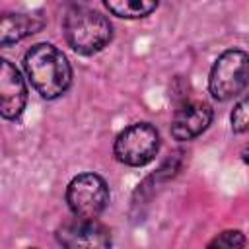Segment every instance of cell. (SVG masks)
Instances as JSON below:
<instances>
[{"mask_svg": "<svg viewBox=\"0 0 249 249\" xmlns=\"http://www.w3.org/2000/svg\"><path fill=\"white\" fill-rule=\"evenodd\" d=\"M25 72L31 86L47 99L62 95L72 82V68L56 47L49 43H39L25 53L23 58Z\"/></svg>", "mask_w": 249, "mask_h": 249, "instance_id": "obj_1", "label": "cell"}, {"mask_svg": "<svg viewBox=\"0 0 249 249\" xmlns=\"http://www.w3.org/2000/svg\"><path fill=\"white\" fill-rule=\"evenodd\" d=\"M64 37L80 54L99 53L113 37V27L105 16L93 10H72L64 19Z\"/></svg>", "mask_w": 249, "mask_h": 249, "instance_id": "obj_2", "label": "cell"}, {"mask_svg": "<svg viewBox=\"0 0 249 249\" xmlns=\"http://www.w3.org/2000/svg\"><path fill=\"white\" fill-rule=\"evenodd\" d=\"M210 93L218 101L231 99L249 88V54L237 49L222 53L210 70Z\"/></svg>", "mask_w": 249, "mask_h": 249, "instance_id": "obj_3", "label": "cell"}, {"mask_svg": "<svg viewBox=\"0 0 249 249\" xmlns=\"http://www.w3.org/2000/svg\"><path fill=\"white\" fill-rule=\"evenodd\" d=\"M160 148L158 130L150 123H136L126 126L115 140V158L132 167L146 165L154 160Z\"/></svg>", "mask_w": 249, "mask_h": 249, "instance_id": "obj_4", "label": "cell"}, {"mask_svg": "<svg viewBox=\"0 0 249 249\" xmlns=\"http://www.w3.org/2000/svg\"><path fill=\"white\" fill-rule=\"evenodd\" d=\"M66 202L78 218H97L109 202V187L103 177L95 173H82L74 177L66 189Z\"/></svg>", "mask_w": 249, "mask_h": 249, "instance_id": "obj_5", "label": "cell"}, {"mask_svg": "<svg viewBox=\"0 0 249 249\" xmlns=\"http://www.w3.org/2000/svg\"><path fill=\"white\" fill-rule=\"evenodd\" d=\"M58 241L64 247L70 249H97V247H109L111 245V235L109 230L99 224L95 218H78L72 222H66L58 233Z\"/></svg>", "mask_w": 249, "mask_h": 249, "instance_id": "obj_6", "label": "cell"}, {"mask_svg": "<svg viewBox=\"0 0 249 249\" xmlns=\"http://www.w3.org/2000/svg\"><path fill=\"white\" fill-rule=\"evenodd\" d=\"M27 101V88L21 74L10 60L0 62V111L4 119L21 115Z\"/></svg>", "mask_w": 249, "mask_h": 249, "instance_id": "obj_7", "label": "cell"}, {"mask_svg": "<svg viewBox=\"0 0 249 249\" xmlns=\"http://www.w3.org/2000/svg\"><path fill=\"white\" fill-rule=\"evenodd\" d=\"M212 121V109L204 101H187L181 105L171 121V134L175 140H193L208 128Z\"/></svg>", "mask_w": 249, "mask_h": 249, "instance_id": "obj_8", "label": "cell"}, {"mask_svg": "<svg viewBox=\"0 0 249 249\" xmlns=\"http://www.w3.org/2000/svg\"><path fill=\"white\" fill-rule=\"evenodd\" d=\"M43 23L37 21L33 16H25V14H6L2 18V25H0V43L6 47L10 43H16L19 39H23L25 35L35 33Z\"/></svg>", "mask_w": 249, "mask_h": 249, "instance_id": "obj_9", "label": "cell"}, {"mask_svg": "<svg viewBox=\"0 0 249 249\" xmlns=\"http://www.w3.org/2000/svg\"><path fill=\"white\" fill-rule=\"evenodd\" d=\"M107 10L119 18L134 19L152 14L160 0H103Z\"/></svg>", "mask_w": 249, "mask_h": 249, "instance_id": "obj_10", "label": "cell"}, {"mask_svg": "<svg viewBox=\"0 0 249 249\" xmlns=\"http://www.w3.org/2000/svg\"><path fill=\"white\" fill-rule=\"evenodd\" d=\"M231 128L235 132H249V95H245L231 111Z\"/></svg>", "mask_w": 249, "mask_h": 249, "instance_id": "obj_11", "label": "cell"}, {"mask_svg": "<svg viewBox=\"0 0 249 249\" xmlns=\"http://www.w3.org/2000/svg\"><path fill=\"white\" fill-rule=\"evenodd\" d=\"M247 243V239L243 237V233L241 231H222L216 239H212L208 245L210 247H243Z\"/></svg>", "mask_w": 249, "mask_h": 249, "instance_id": "obj_12", "label": "cell"}, {"mask_svg": "<svg viewBox=\"0 0 249 249\" xmlns=\"http://www.w3.org/2000/svg\"><path fill=\"white\" fill-rule=\"evenodd\" d=\"M243 161L245 163H249V144L245 146V150H243Z\"/></svg>", "mask_w": 249, "mask_h": 249, "instance_id": "obj_13", "label": "cell"}]
</instances>
